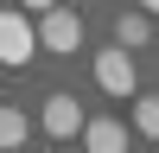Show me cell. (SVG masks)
I'll return each mask as SVG.
<instances>
[{
  "instance_id": "obj_10",
  "label": "cell",
  "mask_w": 159,
  "mask_h": 153,
  "mask_svg": "<svg viewBox=\"0 0 159 153\" xmlns=\"http://www.w3.org/2000/svg\"><path fill=\"white\" fill-rule=\"evenodd\" d=\"M140 13H153V19H159V0H140Z\"/></svg>"
},
{
  "instance_id": "obj_3",
  "label": "cell",
  "mask_w": 159,
  "mask_h": 153,
  "mask_svg": "<svg viewBox=\"0 0 159 153\" xmlns=\"http://www.w3.org/2000/svg\"><path fill=\"white\" fill-rule=\"evenodd\" d=\"M96 83L108 89V96H134V51H127V45L96 51Z\"/></svg>"
},
{
  "instance_id": "obj_2",
  "label": "cell",
  "mask_w": 159,
  "mask_h": 153,
  "mask_svg": "<svg viewBox=\"0 0 159 153\" xmlns=\"http://www.w3.org/2000/svg\"><path fill=\"white\" fill-rule=\"evenodd\" d=\"M38 45L57 51V58H76V45H83V19L64 7H45V26H38Z\"/></svg>"
},
{
  "instance_id": "obj_1",
  "label": "cell",
  "mask_w": 159,
  "mask_h": 153,
  "mask_svg": "<svg viewBox=\"0 0 159 153\" xmlns=\"http://www.w3.org/2000/svg\"><path fill=\"white\" fill-rule=\"evenodd\" d=\"M32 51H38V32H32V19H25V7H0V64L19 70Z\"/></svg>"
},
{
  "instance_id": "obj_7",
  "label": "cell",
  "mask_w": 159,
  "mask_h": 153,
  "mask_svg": "<svg viewBox=\"0 0 159 153\" xmlns=\"http://www.w3.org/2000/svg\"><path fill=\"white\" fill-rule=\"evenodd\" d=\"M134 128L147 140H159V96H134Z\"/></svg>"
},
{
  "instance_id": "obj_4",
  "label": "cell",
  "mask_w": 159,
  "mask_h": 153,
  "mask_svg": "<svg viewBox=\"0 0 159 153\" xmlns=\"http://www.w3.org/2000/svg\"><path fill=\"white\" fill-rule=\"evenodd\" d=\"M76 128H83V102L70 89H51L45 96V134L51 140H76Z\"/></svg>"
},
{
  "instance_id": "obj_5",
  "label": "cell",
  "mask_w": 159,
  "mask_h": 153,
  "mask_svg": "<svg viewBox=\"0 0 159 153\" xmlns=\"http://www.w3.org/2000/svg\"><path fill=\"white\" fill-rule=\"evenodd\" d=\"M147 38H153V13H121V19H115V45H127V51H140V45H147Z\"/></svg>"
},
{
  "instance_id": "obj_9",
  "label": "cell",
  "mask_w": 159,
  "mask_h": 153,
  "mask_svg": "<svg viewBox=\"0 0 159 153\" xmlns=\"http://www.w3.org/2000/svg\"><path fill=\"white\" fill-rule=\"evenodd\" d=\"M25 7H32V13H45V7H57V0H25Z\"/></svg>"
},
{
  "instance_id": "obj_6",
  "label": "cell",
  "mask_w": 159,
  "mask_h": 153,
  "mask_svg": "<svg viewBox=\"0 0 159 153\" xmlns=\"http://www.w3.org/2000/svg\"><path fill=\"white\" fill-rule=\"evenodd\" d=\"M76 134H83V140H89V147H96V153H115V147H121V140H127V128H121V121H83V128H76Z\"/></svg>"
},
{
  "instance_id": "obj_8",
  "label": "cell",
  "mask_w": 159,
  "mask_h": 153,
  "mask_svg": "<svg viewBox=\"0 0 159 153\" xmlns=\"http://www.w3.org/2000/svg\"><path fill=\"white\" fill-rule=\"evenodd\" d=\"M19 140H25V115L13 102H0V147H19Z\"/></svg>"
}]
</instances>
